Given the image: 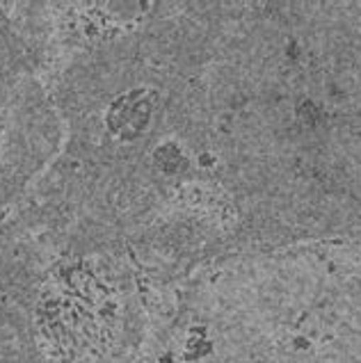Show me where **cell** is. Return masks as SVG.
<instances>
[{"label": "cell", "mask_w": 361, "mask_h": 363, "mask_svg": "<svg viewBox=\"0 0 361 363\" xmlns=\"http://www.w3.org/2000/svg\"><path fill=\"white\" fill-rule=\"evenodd\" d=\"M39 336L57 363H94L117 327V299L87 263L57 267L41 290Z\"/></svg>", "instance_id": "cell-1"}]
</instances>
